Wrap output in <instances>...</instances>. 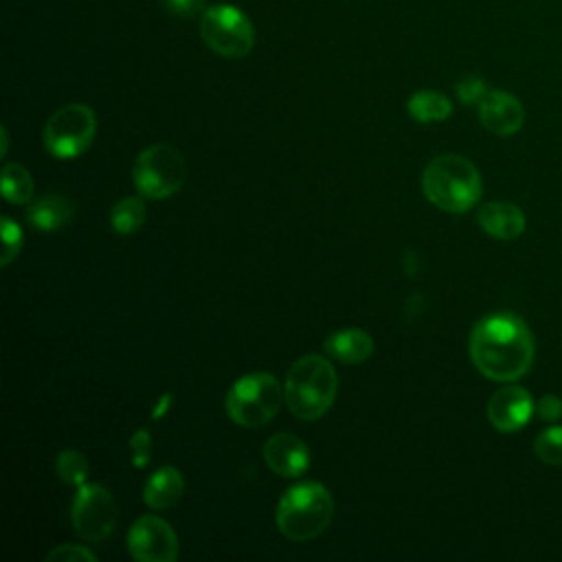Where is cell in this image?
Instances as JSON below:
<instances>
[{"mask_svg":"<svg viewBox=\"0 0 562 562\" xmlns=\"http://www.w3.org/2000/svg\"><path fill=\"white\" fill-rule=\"evenodd\" d=\"M536 345L525 321L512 312L481 318L470 334V360L490 380L514 382L533 362Z\"/></svg>","mask_w":562,"mask_h":562,"instance_id":"obj_1","label":"cell"},{"mask_svg":"<svg viewBox=\"0 0 562 562\" xmlns=\"http://www.w3.org/2000/svg\"><path fill=\"white\" fill-rule=\"evenodd\" d=\"M422 189L430 204L446 213H465L481 193L483 182L479 169L459 154H441L432 158L422 173Z\"/></svg>","mask_w":562,"mask_h":562,"instance_id":"obj_2","label":"cell"},{"mask_svg":"<svg viewBox=\"0 0 562 562\" xmlns=\"http://www.w3.org/2000/svg\"><path fill=\"white\" fill-rule=\"evenodd\" d=\"M338 375L323 356L307 353L299 358L285 375L283 393L290 413L303 422L323 417L336 400Z\"/></svg>","mask_w":562,"mask_h":562,"instance_id":"obj_3","label":"cell"},{"mask_svg":"<svg viewBox=\"0 0 562 562\" xmlns=\"http://www.w3.org/2000/svg\"><path fill=\"white\" fill-rule=\"evenodd\" d=\"M334 518V498L323 483L305 481L285 490L277 503V527L294 542L312 540L325 531Z\"/></svg>","mask_w":562,"mask_h":562,"instance_id":"obj_4","label":"cell"},{"mask_svg":"<svg viewBox=\"0 0 562 562\" xmlns=\"http://www.w3.org/2000/svg\"><path fill=\"white\" fill-rule=\"evenodd\" d=\"M285 402L283 386L272 373H248L239 378L226 395L228 417L244 428L266 426Z\"/></svg>","mask_w":562,"mask_h":562,"instance_id":"obj_5","label":"cell"},{"mask_svg":"<svg viewBox=\"0 0 562 562\" xmlns=\"http://www.w3.org/2000/svg\"><path fill=\"white\" fill-rule=\"evenodd\" d=\"M132 176L134 187L143 198L165 200L182 189L187 178V165L176 147L158 143L145 147L136 156Z\"/></svg>","mask_w":562,"mask_h":562,"instance_id":"obj_6","label":"cell"},{"mask_svg":"<svg viewBox=\"0 0 562 562\" xmlns=\"http://www.w3.org/2000/svg\"><path fill=\"white\" fill-rule=\"evenodd\" d=\"M200 35L204 44L231 59L246 57L255 44V31L244 11L233 4H213L202 11Z\"/></svg>","mask_w":562,"mask_h":562,"instance_id":"obj_7","label":"cell"},{"mask_svg":"<svg viewBox=\"0 0 562 562\" xmlns=\"http://www.w3.org/2000/svg\"><path fill=\"white\" fill-rule=\"evenodd\" d=\"M97 134L94 112L83 103H70L50 114L44 127L46 151L59 160L81 156Z\"/></svg>","mask_w":562,"mask_h":562,"instance_id":"obj_8","label":"cell"},{"mask_svg":"<svg viewBox=\"0 0 562 562\" xmlns=\"http://www.w3.org/2000/svg\"><path fill=\"white\" fill-rule=\"evenodd\" d=\"M116 501L99 483H83L72 498L70 520L77 536L86 542H101L114 531Z\"/></svg>","mask_w":562,"mask_h":562,"instance_id":"obj_9","label":"cell"},{"mask_svg":"<svg viewBox=\"0 0 562 562\" xmlns=\"http://www.w3.org/2000/svg\"><path fill=\"white\" fill-rule=\"evenodd\" d=\"M127 549L138 562H173L178 558V536L167 520L147 514L130 527Z\"/></svg>","mask_w":562,"mask_h":562,"instance_id":"obj_10","label":"cell"},{"mask_svg":"<svg viewBox=\"0 0 562 562\" xmlns=\"http://www.w3.org/2000/svg\"><path fill=\"white\" fill-rule=\"evenodd\" d=\"M536 413V404L527 389L509 384L498 389L487 402V419L501 432H516Z\"/></svg>","mask_w":562,"mask_h":562,"instance_id":"obj_11","label":"cell"},{"mask_svg":"<svg viewBox=\"0 0 562 562\" xmlns=\"http://www.w3.org/2000/svg\"><path fill=\"white\" fill-rule=\"evenodd\" d=\"M266 465L285 479L301 476L310 468L307 446L292 432H277L266 439L261 448Z\"/></svg>","mask_w":562,"mask_h":562,"instance_id":"obj_12","label":"cell"},{"mask_svg":"<svg viewBox=\"0 0 562 562\" xmlns=\"http://www.w3.org/2000/svg\"><path fill=\"white\" fill-rule=\"evenodd\" d=\"M479 119L487 132L496 136H509L522 127L525 110L514 94L505 90H487L479 103Z\"/></svg>","mask_w":562,"mask_h":562,"instance_id":"obj_13","label":"cell"},{"mask_svg":"<svg viewBox=\"0 0 562 562\" xmlns=\"http://www.w3.org/2000/svg\"><path fill=\"white\" fill-rule=\"evenodd\" d=\"M476 222L496 239H516L525 231V215L520 206L505 200L485 202L476 213Z\"/></svg>","mask_w":562,"mask_h":562,"instance_id":"obj_14","label":"cell"},{"mask_svg":"<svg viewBox=\"0 0 562 562\" xmlns=\"http://www.w3.org/2000/svg\"><path fill=\"white\" fill-rule=\"evenodd\" d=\"M327 356L345 364H360L373 353V340L364 329L345 327L329 334L323 342Z\"/></svg>","mask_w":562,"mask_h":562,"instance_id":"obj_15","label":"cell"},{"mask_svg":"<svg viewBox=\"0 0 562 562\" xmlns=\"http://www.w3.org/2000/svg\"><path fill=\"white\" fill-rule=\"evenodd\" d=\"M72 213H75V204L70 198L61 193H50L29 206L26 220L31 226H35L42 233H55L72 220Z\"/></svg>","mask_w":562,"mask_h":562,"instance_id":"obj_16","label":"cell"},{"mask_svg":"<svg viewBox=\"0 0 562 562\" xmlns=\"http://www.w3.org/2000/svg\"><path fill=\"white\" fill-rule=\"evenodd\" d=\"M184 492V479L178 468L162 465L158 468L143 487V501L151 509H167L180 501Z\"/></svg>","mask_w":562,"mask_h":562,"instance_id":"obj_17","label":"cell"},{"mask_svg":"<svg viewBox=\"0 0 562 562\" xmlns=\"http://www.w3.org/2000/svg\"><path fill=\"white\" fill-rule=\"evenodd\" d=\"M406 108H408V114L419 123L443 121L452 112L450 99L441 92H435V90H419V92L411 94Z\"/></svg>","mask_w":562,"mask_h":562,"instance_id":"obj_18","label":"cell"},{"mask_svg":"<svg viewBox=\"0 0 562 562\" xmlns=\"http://www.w3.org/2000/svg\"><path fill=\"white\" fill-rule=\"evenodd\" d=\"M33 178L29 169L18 162H7L2 167V198L11 204H26L33 198Z\"/></svg>","mask_w":562,"mask_h":562,"instance_id":"obj_19","label":"cell"},{"mask_svg":"<svg viewBox=\"0 0 562 562\" xmlns=\"http://www.w3.org/2000/svg\"><path fill=\"white\" fill-rule=\"evenodd\" d=\"M110 222H112L114 233H119V235L136 233L143 226V222H145V204H143V200L136 198V195L119 200L112 206Z\"/></svg>","mask_w":562,"mask_h":562,"instance_id":"obj_20","label":"cell"},{"mask_svg":"<svg viewBox=\"0 0 562 562\" xmlns=\"http://www.w3.org/2000/svg\"><path fill=\"white\" fill-rule=\"evenodd\" d=\"M57 476L68 485H83L88 479V461L79 450L66 448L57 454L55 461Z\"/></svg>","mask_w":562,"mask_h":562,"instance_id":"obj_21","label":"cell"},{"mask_svg":"<svg viewBox=\"0 0 562 562\" xmlns=\"http://www.w3.org/2000/svg\"><path fill=\"white\" fill-rule=\"evenodd\" d=\"M533 452L542 463L562 465V426L544 428L533 441Z\"/></svg>","mask_w":562,"mask_h":562,"instance_id":"obj_22","label":"cell"},{"mask_svg":"<svg viewBox=\"0 0 562 562\" xmlns=\"http://www.w3.org/2000/svg\"><path fill=\"white\" fill-rule=\"evenodd\" d=\"M2 259L0 266L7 268L22 248V231L11 217H2Z\"/></svg>","mask_w":562,"mask_h":562,"instance_id":"obj_23","label":"cell"},{"mask_svg":"<svg viewBox=\"0 0 562 562\" xmlns=\"http://www.w3.org/2000/svg\"><path fill=\"white\" fill-rule=\"evenodd\" d=\"M454 90L461 103L474 105V103H481V99L487 94V83L476 75H468L454 86Z\"/></svg>","mask_w":562,"mask_h":562,"instance_id":"obj_24","label":"cell"},{"mask_svg":"<svg viewBox=\"0 0 562 562\" xmlns=\"http://www.w3.org/2000/svg\"><path fill=\"white\" fill-rule=\"evenodd\" d=\"M46 560L48 562L50 560H55V562H75V560H90V562H94L97 555L90 549L81 547V544H59L57 549L48 551Z\"/></svg>","mask_w":562,"mask_h":562,"instance_id":"obj_25","label":"cell"},{"mask_svg":"<svg viewBox=\"0 0 562 562\" xmlns=\"http://www.w3.org/2000/svg\"><path fill=\"white\" fill-rule=\"evenodd\" d=\"M536 415L544 422H558L562 417V400L558 395H542L538 402H536Z\"/></svg>","mask_w":562,"mask_h":562,"instance_id":"obj_26","label":"cell"},{"mask_svg":"<svg viewBox=\"0 0 562 562\" xmlns=\"http://www.w3.org/2000/svg\"><path fill=\"white\" fill-rule=\"evenodd\" d=\"M206 0H162V7L178 18H191L198 15L204 9Z\"/></svg>","mask_w":562,"mask_h":562,"instance_id":"obj_27","label":"cell"}]
</instances>
